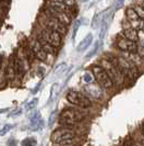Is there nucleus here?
Instances as JSON below:
<instances>
[{
    "mask_svg": "<svg viewBox=\"0 0 144 146\" xmlns=\"http://www.w3.org/2000/svg\"><path fill=\"white\" fill-rule=\"evenodd\" d=\"M2 1H5V0H0V2H2Z\"/></svg>",
    "mask_w": 144,
    "mask_h": 146,
    "instance_id": "nucleus-29",
    "label": "nucleus"
},
{
    "mask_svg": "<svg viewBox=\"0 0 144 146\" xmlns=\"http://www.w3.org/2000/svg\"><path fill=\"white\" fill-rule=\"evenodd\" d=\"M22 146H36L37 145V142L34 137H27V139H23L21 143Z\"/></svg>",
    "mask_w": 144,
    "mask_h": 146,
    "instance_id": "nucleus-17",
    "label": "nucleus"
},
{
    "mask_svg": "<svg viewBox=\"0 0 144 146\" xmlns=\"http://www.w3.org/2000/svg\"><path fill=\"white\" fill-rule=\"evenodd\" d=\"M116 45L120 51L126 52V53H137V47H139L137 43L126 38L121 33L116 38Z\"/></svg>",
    "mask_w": 144,
    "mask_h": 146,
    "instance_id": "nucleus-9",
    "label": "nucleus"
},
{
    "mask_svg": "<svg viewBox=\"0 0 144 146\" xmlns=\"http://www.w3.org/2000/svg\"><path fill=\"white\" fill-rule=\"evenodd\" d=\"M77 135H78V133L74 131L72 127L62 126V127L56 129L51 133L50 141L52 143H62V142L68 141V139H75Z\"/></svg>",
    "mask_w": 144,
    "mask_h": 146,
    "instance_id": "nucleus-6",
    "label": "nucleus"
},
{
    "mask_svg": "<svg viewBox=\"0 0 144 146\" xmlns=\"http://www.w3.org/2000/svg\"><path fill=\"white\" fill-rule=\"evenodd\" d=\"M65 98L74 107H78V108H81V109H87V108H91L93 106L91 99L86 95L79 92L77 90H70L67 94Z\"/></svg>",
    "mask_w": 144,
    "mask_h": 146,
    "instance_id": "nucleus-4",
    "label": "nucleus"
},
{
    "mask_svg": "<svg viewBox=\"0 0 144 146\" xmlns=\"http://www.w3.org/2000/svg\"><path fill=\"white\" fill-rule=\"evenodd\" d=\"M12 127H13V125L12 124H6L1 130H0V136H3V135H5L6 133H8Z\"/></svg>",
    "mask_w": 144,
    "mask_h": 146,
    "instance_id": "nucleus-21",
    "label": "nucleus"
},
{
    "mask_svg": "<svg viewBox=\"0 0 144 146\" xmlns=\"http://www.w3.org/2000/svg\"><path fill=\"white\" fill-rule=\"evenodd\" d=\"M99 45H101V42H99V41H97V42H96V43H95V45H94L93 46V48H92V51L90 52V53H88V54H87V58H90V57H92V56H93L94 54H96V52H97V50H98V48H99Z\"/></svg>",
    "mask_w": 144,
    "mask_h": 146,
    "instance_id": "nucleus-20",
    "label": "nucleus"
},
{
    "mask_svg": "<svg viewBox=\"0 0 144 146\" xmlns=\"http://www.w3.org/2000/svg\"><path fill=\"white\" fill-rule=\"evenodd\" d=\"M37 102H38V100L37 99H33V100H31L27 104H26V109L27 110H32V109H34L36 107V104H37Z\"/></svg>",
    "mask_w": 144,
    "mask_h": 146,
    "instance_id": "nucleus-22",
    "label": "nucleus"
},
{
    "mask_svg": "<svg viewBox=\"0 0 144 146\" xmlns=\"http://www.w3.org/2000/svg\"><path fill=\"white\" fill-rule=\"evenodd\" d=\"M134 10H135V12L137 13L139 15V18H141L142 20H144V8L141 6V5H137V6H134Z\"/></svg>",
    "mask_w": 144,
    "mask_h": 146,
    "instance_id": "nucleus-18",
    "label": "nucleus"
},
{
    "mask_svg": "<svg viewBox=\"0 0 144 146\" xmlns=\"http://www.w3.org/2000/svg\"><path fill=\"white\" fill-rule=\"evenodd\" d=\"M126 18H127V20L129 22L137 20V19H141V18H139V15H137V13L135 12L134 8H128V9L126 10Z\"/></svg>",
    "mask_w": 144,
    "mask_h": 146,
    "instance_id": "nucleus-16",
    "label": "nucleus"
},
{
    "mask_svg": "<svg viewBox=\"0 0 144 146\" xmlns=\"http://www.w3.org/2000/svg\"><path fill=\"white\" fill-rule=\"evenodd\" d=\"M140 5H141V6L144 8V0H142V1H141V3H140Z\"/></svg>",
    "mask_w": 144,
    "mask_h": 146,
    "instance_id": "nucleus-27",
    "label": "nucleus"
},
{
    "mask_svg": "<svg viewBox=\"0 0 144 146\" xmlns=\"http://www.w3.org/2000/svg\"><path fill=\"white\" fill-rule=\"evenodd\" d=\"M122 146H134V139H126L123 142Z\"/></svg>",
    "mask_w": 144,
    "mask_h": 146,
    "instance_id": "nucleus-24",
    "label": "nucleus"
},
{
    "mask_svg": "<svg viewBox=\"0 0 144 146\" xmlns=\"http://www.w3.org/2000/svg\"><path fill=\"white\" fill-rule=\"evenodd\" d=\"M137 53V55H140L142 58H144V46H139Z\"/></svg>",
    "mask_w": 144,
    "mask_h": 146,
    "instance_id": "nucleus-25",
    "label": "nucleus"
},
{
    "mask_svg": "<svg viewBox=\"0 0 144 146\" xmlns=\"http://www.w3.org/2000/svg\"><path fill=\"white\" fill-rule=\"evenodd\" d=\"M84 81L86 82V84H91V82H93L94 81V75L93 73H91V72H86V73L84 74Z\"/></svg>",
    "mask_w": 144,
    "mask_h": 146,
    "instance_id": "nucleus-19",
    "label": "nucleus"
},
{
    "mask_svg": "<svg viewBox=\"0 0 144 146\" xmlns=\"http://www.w3.org/2000/svg\"><path fill=\"white\" fill-rule=\"evenodd\" d=\"M44 126V120L41 117L39 112H34L33 117H31V122H29V129L32 131H39Z\"/></svg>",
    "mask_w": 144,
    "mask_h": 146,
    "instance_id": "nucleus-13",
    "label": "nucleus"
},
{
    "mask_svg": "<svg viewBox=\"0 0 144 146\" xmlns=\"http://www.w3.org/2000/svg\"><path fill=\"white\" fill-rule=\"evenodd\" d=\"M2 65H3V64H2V60L0 59V69H1V67H2Z\"/></svg>",
    "mask_w": 144,
    "mask_h": 146,
    "instance_id": "nucleus-28",
    "label": "nucleus"
},
{
    "mask_svg": "<svg viewBox=\"0 0 144 146\" xmlns=\"http://www.w3.org/2000/svg\"><path fill=\"white\" fill-rule=\"evenodd\" d=\"M92 73H93L94 78L97 81V84L105 90H109L114 87V85H115L114 81L111 80V78L108 76L107 72L101 65H94L92 67Z\"/></svg>",
    "mask_w": 144,
    "mask_h": 146,
    "instance_id": "nucleus-5",
    "label": "nucleus"
},
{
    "mask_svg": "<svg viewBox=\"0 0 144 146\" xmlns=\"http://www.w3.org/2000/svg\"><path fill=\"white\" fill-rule=\"evenodd\" d=\"M44 12H46L47 15H51V17H54V18H56L57 20L61 22V23H63L65 25H69V24H71L72 22V15L70 13H67L65 11H61V10H56V9H51V8H47L45 9V11Z\"/></svg>",
    "mask_w": 144,
    "mask_h": 146,
    "instance_id": "nucleus-10",
    "label": "nucleus"
},
{
    "mask_svg": "<svg viewBox=\"0 0 144 146\" xmlns=\"http://www.w3.org/2000/svg\"><path fill=\"white\" fill-rule=\"evenodd\" d=\"M9 59H10V60L8 62V64L6 65V75H7L8 82L12 84V82H13L16 78H19V77H18V74H16V70H15L13 56H11Z\"/></svg>",
    "mask_w": 144,
    "mask_h": 146,
    "instance_id": "nucleus-12",
    "label": "nucleus"
},
{
    "mask_svg": "<svg viewBox=\"0 0 144 146\" xmlns=\"http://www.w3.org/2000/svg\"><path fill=\"white\" fill-rule=\"evenodd\" d=\"M7 146H16V141L14 139H10L7 142Z\"/></svg>",
    "mask_w": 144,
    "mask_h": 146,
    "instance_id": "nucleus-26",
    "label": "nucleus"
},
{
    "mask_svg": "<svg viewBox=\"0 0 144 146\" xmlns=\"http://www.w3.org/2000/svg\"><path fill=\"white\" fill-rule=\"evenodd\" d=\"M0 21H1V20H0Z\"/></svg>",
    "mask_w": 144,
    "mask_h": 146,
    "instance_id": "nucleus-31",
    "label": "nucleus"
},
{
    "mask_svg": "<svg viewBox=\"0 0 144 146\" xmlns=\"http://www.w3.org/2000/svg\"><path fill=\"white\" fill-rule=\"evenodd\" d=\"M27 45H29V47L31 48L32 53L34 54L35 58H37L38 60H41V62H46V59H47L49 54H47L45 52L41 42L36 38V36L31 37L29 41H27Z\"/></svg>",
    "mask_w": 144,
    "mask_h": 146,
    "instance_id": "nucleus-8",
    "label": "nucleus"
},
{
    "mask_svg": "<svg viewBox=\"0 0 144 146\" xmlns=\"http://www.w3.org/2000/svg\"><path fill=\"white\" fill-rule=\"evenodd\" d=\"M85 91H86L87 95H91L93 98L95 99H99L103 97V90H104V88H101L98 84H93V82H91V84H86V86H85Z\"/></svg>",
    "mask_w": 144,
    "mask_h": 146,
    "instance_id": "nucleus-11",
    "label": "nucleus"
},
{
    "mask_svg": "<svg viewBox=\"0 0 144 146\" xmlns=\"http://www.w3.org/2000/svg\"><path fill=\"white\" fill-rule=\"evenodd\" d=\"M85 117L86 114L81 110V108H65L59 114V123L62 126L73 127L83 122Z\"/></svg>",
    "mask_w": 144,
    "mask_h": 146,
    "instance_id": "nucleus-1",
    "label": "nucleus"
},
{
    "mask_svg": "<svg viewBox=\"0 0 144 146\" xmlns=\"http://www.w3.org/2000/svg\"><path fill=\"white\" fill-rule=\"evenodd\" d=\"M82 1H86V0H82Z\"/></svg>",
    "mask_w": 144,
    "mask_h": 146,
    "instance_id": "nucleus-30",
    "label": "nucleus"
},
{
    "mask_svg": "<svg viewBox=\"0 0 144 146\" xmlns=\"http://www.w3.org/2000/svg\"><path fill=\"white\" fill-rule=\"evenodd\" d=\"M101 66L107 72L108 76L111 78V80L114 81V84L117 86H121L126 80V77L122 75V73L119 70V68L110 60V59L106 57L101 60Z\"/></svg>",
    "mask_w": 144,
    "mask_h": 146,
    "instance_id": "nucleus-2",
    "label": "nucleus"
},
{
    "mask_svg": "<svg viewBox=\"0 0 144 146\" xmlns=\"http://www.w3.org/2000/svg\"><path fill=\"white\" fill-rule=\"evenodd\" d=\"M93 42V36H92V34H88L86 36L84 37L81 42L79 43L78 45V52H84L86 51L87 48L91 46V44Z\"/></svg>",
    "mask_w": 144,
    "mask_h": 146,
    "instance_id": "nucleus-15",
    "label": "nucleus"
},
{
    "mask_svg": "<svg viewBox=\"0 0 144 146\" xmlns=\"http://www.w3.org/2000/svg\"><path fill=\"white\" fill-rule=\"evenodd\" d=\"M62 1L65 2V6H68L71 10L73 8H75V0H62Z\"/></svg>",
    "mask_w": 144,
    "mask_h": 146,
    "instance_id": "nucleus-23",
    "label": "nucleus"
},
{
    "mask_svg": "<svg viewBox=\"0 0 144 146\" xmlns=\"http://www.w3.org/2000/svg\"><path fill=\"white\" fill-rule=\"evenodd\" d=\"M35 36L42 37L46 42H48L52 46H55L56 48H58L61 45V42H62V35L60 33H58L56 31H52V30L46 29L44 27H42V29L39 31H37V34Z\"/></svg>",
    "mask_w": 144,
    "mask_h": 146,
    "instance_id": "nucleus-7",
    "label": "nucleus"
},
{
    "mask_svg": "<svg viewBox=\"0 0 144 146\" xmlns=\"http://www.w3.org/2000/svg\"><path fill=\"white\" fill-rule=\"evenodd\" d=\"M39 22H41L42 27L46 28V29L52 30V31H56L58 33H60L61 35H65L67 32H68V27L67 25L61 23L56 18L47 15L46 12H44L43 15L39 18Z\"/></svg>",
    "mask_w": 144,
    "mask_h": 146,
    "instance_id": "nucleus-3",
    "label": "nucleus"
},
{
    "mask_svg": "<svg viewBox=\"0 0 144 146\" xmlns=\"http://www.w3.org/2000/svg\"><path fill=\"white\" fill-rule=\"evenodd\" d=\"M121 34H122L126 38H128V40L132 41V42H135V43H137L139 40H140L139 31H137V30L133 29V28H131V27H129V28H124Z\"/></svg>",
    "mask_w": 144,
    "mask_h": 146,
    "instance_id": "nucleus-14",
    "label": "nucleus"
}]
</instances>
